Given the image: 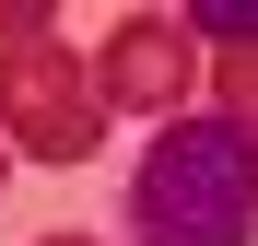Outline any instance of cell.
Here are the masks:
<instances>
[{
	"instance_id": "5b68a950",
	"label": "cell",
	"mask_w": 258,
	"mask_h": 246,
	"mask_svg": "<svg viewBox=\"0 0 258 246\" xmlns=\"http://www.w3.org/2000/svg\"><path fill=\"white\" fill-rule=\"evenodd\" d=\"M211 94H223V117L258 141V47H223V59H211Z\"/></svg>"
},
{
	"instance_id": "3957f363",
	"label": "cell",
	"mask_w": 258,
	"mask_h": 246,
	"mask_svg": "<svg viewBox=\"0 0 258 246\" xmlns=\"http://www.w3.org/2000/svg\"><path fill=\"white\" fill-rule=\"evenodd\" d=\"M188 82H200V35H188L176 12H129L106 47H94V94H106V117L141 106L153 129H164V117H188Z\"/></svg>"
},
{
	"instance_id": "52a82bcc",
	"label": "cell",
	"mask_w": 258,
	"mask_h": 246,
	"mask_svg": "<svg viewBox=\"0 0 258 246\" xmlns=\"http://www.w3.org/2000/svg\"><path fill=\"white\" fill-rule=\"evenodd\" d=\"M35 246H82V234H35Z\"/></svg>"
},
{
	"instance_id": "ba28073f",
	"label": "cell",
	"mask_w": 258,
	"mask_h": 246,
	"mask_svg": "<svg viewBox=\"0 0 258 246\" xmlns=\"http://www.w3.org/2000/svg\"><path fill=\"white\" fill-rule=\"evenodd\" d=\"M0 164H12V152H0Z\"/></svg>"
},
{
	"instance_id": "277c9868",
	"label": "cell",
	"mask_w": 258,
	"mask_h": 246,
	"mask_svg": "<svg viewBox=\"0 0 258 246\" xmlns=\"http://www.w3.org/2000/svg\"><path fill=\"white\" fill-rule=\"evenodd\" d=\"M176 24L200 35V59H223V47H258V0H188Z\"/></svg>"
},
{
	"instance_id": "6da1fadb",
	"label": "cell",
	"mask_w": 258,
	"mask_h": 246,
	"mask_svg": "<svg viewBox=\"0 0 258 246\" xmlns=\"http://www.w3.org/2000/svg\"><path fill=\"white\" fill-rule=\"evenodd\" d=\"M117 223H129V246H258V141L223 106L164 117L129 164Z\"/></svg>"
},
{
	"instance_id": "8992f818",
	"label": "cell",
	"mask_w": 258,
	"mask_h": 246,
	"mask_svg": "<svg viewBox=\"0 0 258 246\" xmlns=\"http://www.w3.org/2000/svg\"><path fill=\"white\" fill-rule=\"evenodd\" d=\"M12 35H47V0H0V47Z\"/></svg>"
},
{
	"instance_id": "7a4b0ae2",
	"label": "cell",
	"mask_w": 258,
	"mask_h": 246,
	"mask_svg": "<svg viewBox=\"0 0 258 246\" xmlns=\"http://www.w3.org/2000/svg\"><path fill=\"white\" fill-rule=\"evenodd\" d=\"M106 141V94H94V59L71 35H12L0 47V152H35V164H82Z\"/></svg>"
}]
</instances>
